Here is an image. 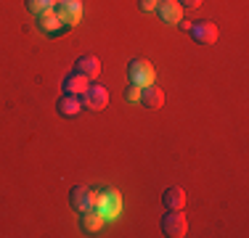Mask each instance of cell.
Instances as JSON below:
<instances>
[{
    "instance_id": "15",
    "label": "cell",
    "mask_w": 249,
    "mask_h": 238,
    "mask_svg": "<svg viewBox=\"0 0 249 238\" xmlns=\"http://www.w3.org/2000/svg\"><path fill=\"white\" fill-rule=\"evenodd\" d=\"M80 225H82V230H85V233H98L101 228H104V217H101V214L96 212V209H88V212H82L80 214Z\"/></svg>"
},
{
    "instance_id": "12",
    "label": "cell",
    "mask_w": 249,
    "mask_h": 238,
    "mask_svg": "<svg viewBox=\"0 0 249 238\" xmlns=\"http://www.w3.org/2000/svg\"><path fill=\"white\" fill-rule=\"evenodd\" d=\"M56 111L61 117H77L82 111V98H80V95L61 93V98H58V103H56Z\"/></svg>"
},
{
    "instance_id": "18",
    "label": "cell",
    "mask_w": 249,
    "mask_h": 238,
    "mask_svg": "<svg viewBox=\"0 0 249 238\" xmlns=\"http://www.w3.org/2000/svg\"><path fill=\"white\" fill-rule=\"evenodd\" d=\"M157 3L159 0H138V8L143 11V14H151V11H157Z\"/></svg>"
},
{
    "instance_id": "16",
    "label": "cell",
    "mask_w": 249,
    "mask_h": 238,
    "mask_svg": "<svg viewBox=\"0 0 249 238\" xmlns=\"http://www.w3.org/2000/svg\"><path fill=\"white\" fill-rule=\"evenodd\" d=\"M56 5H53V0H27V11L35 16L40 14H48V11H53Z\"/></svg>"
},
{
    "instance_id": "13",
    "label": "cell",
    "mask_w": 249,
    "mask_h": 238,
    "mask_svg": "<svg viewBox=\"0 0 249 238\" xmlns=\"http://www.w3.org/2000/svg\"><path fill=\"white\" fill-rule=\"evenodd\" d=\"M162 204H164V209H183V206H186V190L178 188V186L164 188Z\"/></svg>"
},
{
    "instance_id": "8",
    "label": "cell",
    "mask_w": 249,
    "mask_h": 238,
    "mask_svg": "<svg viewBox=\"0 0 249 238\" xmlns=\"http://www.w3.org/2000/svg\"><path fill=\"white\" fill-rule=\"evenodd\" d=\"M157 16L164 24H178L183 21V5L178 0H159L157 3Z\"/></svg>"
},
{
    "instance_id": "2",
    "label": "cell",
    "mask_w": 249,
    "mask_h": 238,
    "mask_svg": "<svg viewBox=\"0 0 249 238\" xmlns=\"http://www.w3.org/2000/svg\"><path fill=\"white\" fill-rule=\"evenodd\" d=\"M159 228H162V236H167V238H183L188 233V217L180 209H167Z\"/></svg>"
},
{
    "instance_id": "17",
    "label": "cell",
    "mask_w": 249,
    "mask_h": 238,
    "mask_svg": "<svg viewBox=\"0 0 249 238\" xmlns=\"http://www.w3.org/2000/svg\"><path fill=\"white\" fill-rule=\"evenodd\" d=\"M122 98L127 101V103H138V101H141V87H138V85H133V82H130V85L124 87Z\"/></svg>"
},
{
    "instance_id": "6",
    "label": "cell",
    "mask_w": 249,
    "mask_h": 238,
    "mask_svg": "<svg viewBox=\"0 0 249 238\" xmlns=\"http://www.w3.org/2000/svg\"><path fill=\"white\" fill-rule=\"evenodd\" d=\"M217 24L210 21V19H201L191 27V37L196 45H215L217 43Z\"/></svg>"
},
{
    "instance_id": "20",
    "label": "cell",
    "mask_w": 249,
    "mask_h": 238,
    "mask_svg": "<svg viewBox=\"0 0 249 238\" xmlns=\"http://www.w3.org/2000/svg\"><path fill=\"white\" fill-rule=\"evenodd\" d=\"M178 27H180L183 32H191V27H194V24H191V21H178Z\"/></svg>"
},
{
    "instance_id": "10",
    "label": "cell",
    "mask_w": 249,
    "mask_h": 238,
    "mask_svg": "<svg viewBox=\"0 0 249 238\" xmlns=\"http://www.w3.org/2000/svg\"><path fill=\"white\" fill-rule=\"evenodd\" d=\"M143 109H151V111H157V109H162L164 106V93H162V87H157V85H146V87H141V101H138Z\"/></svg>"
},
{
    "instance_id": "5",
    "label": "cell",
    "mask_w": 249,
    "mask_h": 238,
    "mask_svg": "<svg viewBox=\"0 0 249 238\" xmlns=\"http://www.w3.org/2000/svg\"><path fill=\"white\" fill-rule=\"evenodd\" d=\"M93 204H96V193H93L88 186H74L72 190H69V206H72L77 214L93 209Z\"/></svg>"
},
{
    "instance_id": "14",
    "label": "cell",
    "mask_w": 249,
    "mask_h": 238,
    "mask_svg": "<svg viewBox=\"0 0 249 238\" xmlns=\"http://www.w3.org/2000/svg\"><path fill=\"white\" fill-rule=\"evenodd\" d=\"M37 27L43 29L45 34H58L61 29H67V27H64V21L56 16V11H48V14H40V16H37Z\"/></svg>"
},
{
    "instance_id": "4",
    "label": "cell",
    "mask_w": 249,
    "mask_h": 238,
    "mask_svg": "<svg viewBox=\"0 0 249 238\" xmlns=\"http://www.w3.org/2000/svg\"><path fill=\"white\" fill-rule=\"evenodd\" d=\"M56 16L64 21V27H77L82 19V0H58L56 3Z\"/></svg>"
},
{
    "instance_id": "9",
    "label": "cell",
    "mask_w": 249,
    "mask_h": 238,
    "mask_svg": "<svg viewBox=\"0 0 249 238\" xmlns=\"http://www.w3.org/2000/svg\"><path fill=\"white\" fill-rule=\"evenodd\" d=\"M88 85H90V80H88L85 74H80V71H69L67 77L61 80V93H69V95H82L88 90Z\"/></svg>"
},
{
    "instance_id": "7",
    "label": "cell",
    "mask_w": 249,
    "mask_h": 238,
    "mask_svg": "<svg viewBox=\"0 0 249 238\" xmlns=\"http://www.w3.org/2000/svg\"><path fill=\"white\" fill-rule=\"evenodd\" d=\"M82 106L90 111H104L109 106V90L104 85H88V90L82 93Z\"/></svg>"
},
{
    "instance_id": "21",
    "label": "cell",
    "mask_w": 249,
    "mask_h": 238,
    "mask_svg": "<svg viewBox=\"0 0 249 238\" xmlns=\"http://www.w3.org/2000/svg\"><path fill=\"white\" fill-rule=\"evenodd\" d=\"M56 3H58V0H53V5H56Z\"/></svg>"
},
{
    "instance_id": "11",
    "label": "cell",
    "mask_w": 249,
    "mask_h": 238,
    "mask_svg": "<svg viewBox=\"0 0 249 238\" xmlns=\"http://www.w3.org/2000/svg\"><path fill=\"white\" fill-rule=\"evenodd\" d=\"M74 71H80V74H85L88 80H96L101 74V61L98 56H93V53H85V56H80L74 61Z\"/></svg>"
},
{
    "instance_id": "1",
    "label": "cell",
    "mask_w": 249,
    "mask_h": 238,
    "mask_svg": "<svg viewBox=\"0 0 249 238\" xmlns=\"http://www.w3.org/2000/svg\"><path fill=\"white\" fill-rule=\"evenodd\" d=\"M93 209L104 217V222H114V220L122 214V193L114 190V188H104L101 193H96Z\"/></svg>"
},
{
    "instance_id": "19",
    "label": "cell",
    "mask_w": 249,
    "mask_h": 238,
    "mask_svg": "<svg viewBox=\"0 0 249 238\" xmlns=\"http://www.w3.org/2000/svg\"><path fill=\"white\" fill-rule=\"evenodd\" d=\"M178 3H180L183 8H199V5H201V0H178Z\"/></svg>"
},
{
    "instance_id": "3",
    "label": "cell",
    "mask_w": 249,
    "mask_h": 238,
    "mask_svg": "<svg viewBox=\"0 0 249 238\" xmlns=\"http://www.w3.org/2000/svg\"><path fill=\"white\" fill-rule=\"evenodd\" d=\"M154 67L151 61H143V58H133V61L127 64V82H133V85L138 87H146V85H154Z\"/></svg>"
}]
</instances>
